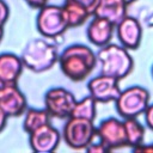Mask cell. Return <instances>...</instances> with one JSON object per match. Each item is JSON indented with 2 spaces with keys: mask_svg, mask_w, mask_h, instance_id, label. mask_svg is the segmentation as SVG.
<instances>
[{
  "mask_svg": "<svg viewBox=\"0 0 153 153\" xmlns=\"http://www.w3.org/2000/svg\"><path fill=\"white\" fill-rule=\"evenodd\" d=\"M57 62L61 72L67 79L79 82L88 78L94 71L97 56L90 47L75 43L66 47L59 54Z\"/></svg>",
  "mask_w": 153,
  "mask_h": 153,
  "instance_id": "1",
  "label": "cell"
},
{
  "mask_svg": "<svg viewBox=\"0 0 153 153\" xmlns=\"http://www.w3.org/2000/svg\"><path fill=\"white\" fill-rule=\"evenodd\" d=\"M24 68L33 73H43L54 67L59 59V49L54 39L37 37L30 39L19 55Z\"/></svg>",
  "mask_w": 153,
  "mask_h": 153,
  "instance_id": "2",
  "label": "cell"
},
{
  "mask_svg": "<svg viewBox=\"0 0 153 153\" xmlns=\"http://www.w3.org/2000/svg\"><path fill=\"white\" fill-rule=\"evenodd\" d=\"M96 56L100 74L116 78L117 80L128 76L134 68V60L129 54V50L121 44L110 42L100 47Z\"/></svg>",
  "mask_w": 153,
  "mask_h": 153,
  "instance_id": "3",
  "label": "cell"
},
{
  "mask_svg": "<svg viewBox=\"0 0 153 153\" xmlns=\"http://www.w3.org/2000/svg\"><path fill=\"white\" fill-rule=\"evenodd\" d=\"M149 91L143 86H129L121 90L118 97L116 98V111L122 118H137L140 115H143L149 104Z\"/></svg>",
  "mask_w": 153,
  "mask_h": 153,
  "instance_id": "4",
  "label": "cell"
},
{
  "mask_svg": "<svg viewBox=\"0 0 153 153\" xmlns=\"http://www.w3.org/2000/svg\"><path fill=\"white\" fill-rule=\"evenodd\" d=\"M36 29L41 36L55 39L63 35L69 27L62 5H45L38 10Z\"/></svg>",
  "mask_w": 153,
  "mask_h": 153,
  "instance_id": "5",
  "label": "cell"
},
{
  "mask_svg": "<svg viewBox=\"0 0 153 153\" xmlns=\"http://www.w3.org/2000/svg\"><path fill=\"white\" fill-rule=\"evenodd\" d=\"M96 136L93 121L79 117H68L62 128L61 139L73 149H85Z\"/></svg>",
  "mask_w": 153,
  "mask_h": 153,
  "instance_id": "6",
  "label": "cell"
},
{
  "mask_svg": "<svg viewBox=\"0 0 153 153\" xmlns=\"http://www.w3.org/2000/svg\"><path fill=\"white\" fill-rule=\"evenodd\" d=\"M96 135L99 137V142L108 151L128 147L126 127L123 120L116 117H108L103 120L96 127Z\"/></svg>",
  "mask_w": 153,
  "mask_h": 153,
  "instance_id": "7",
  "label": "cell"
},
{
  "mask_svg": "<svg viewBox=\"0 0 153 153\" xmlns=\"http://www.w3.org/2000/svg\"><path fill=\"white\" fill-rule=\"evenodd\" d=\"M75 102V96L65 87H51L44 94V109L50 117L59 120L71 116Z\"/></svg>",
  "mask_w": 153,
  "mask_h": 153,
  "instance_id": "8",
  "label": "cell"
},
{
  "mask_svg": "<svg viewBox=\"0 0 153 153\" xmlns=\"http://www.w3.org/2000/svg\"><path fill=\"white\" fill-rule=\"evenodd\" d=\"M87 90L90 96L97 103L115 102L121 92L120 80L109 75L99 74L88 80Z\"/></svg>",
  "mask_w": 153,
  "mask_h": 153,
  "instance_id": "9",
  "label": "cell"
},
{
  "mask_svg": "<svg viewBox=\"0 0 153 153\" xmlns=\"http://www.w3.org/2000/svg\"><path fill=\"white\" fill-rule=\"evenodd\" d=\"M61 142V133L49 122L29 134V145L37 153H48L57 149Z\"/></svg>",
  "mask_w": 153,
  "mask_h": 153,
  "instance_id": "10",
  "label": "cell"
},
{
  "mask_svg": "<svg viewBox=\"0 0 153 153\" xmlns=\"http://www.w3.org/2000/svg\"><path fill=\"white\" fill-rule=\"evenodd\" d=\"M0 108L7 117H19L27 109L25 94L18 84H8L0 87Z\"/></svg>",
  "mask_w": 153,
  "mask_h": 153,
  "instance_id": "11",
  "label": "cell"
},
{
  "mask_svg": "<svg viewBox=\"0 0 153 153\" xmlns=\"http://www.w3.org/2000/svg\"><path fill=\"white\" fill-rule=\"evenodd\" d=\"M117 39L122 47L128 50H135L141 44L142 26L135 17L126 16L115 25Z\"/></svg>",
  "mask_w": 153,
  "mask_h": 153,
  "instance_id": "12",
  "label": "cell"
},
{
  "mask_svg": "<svg viewBox=\"0 0 153 153\" xmlns=\"http://www.w3.org/2000/svg\"><path fill=\"white\" fill-rule=\"evenodd\" d=\"M114 31L115 24L109 19L99 16H92V19L86 29V36L91 44L100 48L111 42Z\"/></svg>",
  "mask_w": 153,
  "mask_h": 153,
  "instance_id": "13",
  "label": "cell"
},
{
  "mask_svg": "<svg viewBox=\"0 0 153 153\" xmlns=\"http://www.w3.org/2000/svg\"><path fill=\"white\" fill-rule=\"evenodd\" d=\"M24 66L20 57L13 53L0 54V87L8 84H17Z\"/></svg>",
  "mask_w": 153,
  "mask_h": 153,
  "instance_id": "14",
  "label": "cell"
},
{
  "mask_svg": "<svg viewBox=\"0 0 153 153\" xmlns=\"http://www.w3.org/2000/svg\"><path fill=\"white\" fill-rule=\"evenodd\" d=\"M128 4L124 0H99L93 16L109 19L115 25L127 16Z\"/></svg>",
  "mask_w": 153,
  "mask_h": 153,
  "instance_id": "15",
  "label": "cell"
},
{
  "mask_svg": "<svg viewBox=\"0 0 153 153\" xmlns=\"http://www.w3.org/2000/svg\"><path fill=\"white\" fill-rule=\"evenodd\" d=\"M62 7H63V11H65L69 29H74V27L81 26L84 23H86V20L88 18L92 17L90 14V12L85 7L78 5V4L73 2V1L65 0L63 4H62Z\"/></svg>",
  "mask_w": 153,
  "mask_h": 153,
  "instance_id": "16",
  "label": "cell"
},
{
  "mask_svg": "<svg viewBox=\"0 0 153 153\" xmlns=\"http://www.w3.org/2000/svg\"><path fill=\"white\" fill-rule=\"evenodd\" d=\"M24 120H23V129L30 134L35 129L39 128L41 126L50 122V115L47 112L45 109H35L29 108L24 111Z\"/></svg>",
  "mask_w": 153,
  "mask_h": 153,
  "instance_id": "17",
  "label": "cell"
},
{
  "mask_svg": "<svg viewBox=\"0 0 153 153\" xmlns=\"http://www.w3.org/2000/svg\"><path fill=\"white\" fill-rule=\"evenodd\" d=\"M126 127V135L128 147L133 148L143 142L145 139V127L136 118H123Z\"/></svg>",
  "mask_w": 153,
  "mask_h": 153,
  "instance_id": "18",
  "label": "cell"
},
{
  "mask_svg": "<svg viewBox=\"0 0 153 153\" xmlns=\"http://www.w3.org/2000/svg\"><path fill=\"white\" fill-rule=\"evenodd\" d=\"M96 105H97V102L91 96L84 97L80 100L75 102L71 116L72 117H79V118H86V120L94 121L96 112H97V106Z\"/></svg>",
  "mask_w": 153,
  "mask_h": 153,
  "instance_id": "19",
  "label": "cell"
},
{
  "mask_svg": "<svg viewBox=\"0 0 153 153\" xmlns=\"http://www.w3.org/2000/svg\"><path fill=\"white\" fill-rule=\"evenodd\" d=\"M67 1H73V2L78 4V5H80V6L85 7V8L90 12V14H91V16H93V14H94V11H96V7H97V5H98V1H99V0H67Z\"/></svg>",
  "mask_w": 153,
  "mask_h": 153,
  "instance_id": "20",
  "label": "cell"
},
{
  "mask_svg": "<svg viewBox=\"0 0 153 153\" xmlns=\"http://www.w3.org/2000/svg\"><path fill=\"white\" fill-rule=\"evenodd\" d=\"M10 17V7L5 0H0V27H4Z\"/></svg>",
  "mask_w": 153,
  "mask_h": 153,
  "instance_id": "21",
  "label": "cell"
},
{
  "mask_svg": "<svg viewBox=\"0 0 153 153\" xmlns=\"http://www.w3.org/2000/svg\"><path fill=\"white\" fill-rule=\"evenodd\" d=\"M143 115H145V122H146L147 127L151 130H153V103L148 104V106L146 108Z\"/></svg>",
  "mask_w": 153,
  "mask_h": 153,
  "instance_id": "22",
  "label": "cell"
},
{
  "mask_svg": "<svg viewBox=\"0 0 153 153\" xmlns=\"http://www.w3.org/2000/svg\"><path fill=\"white\" fill-rule=\"evenodd\" d=\"M29 7L32 10H39L49 4V0H24Z\"/></svg>",
  "mask_w": 153,
  "mask_h": 153,
  "instance_id": "23",
  "label": "cell"
},
{
  "mask_svg": "<svg viewBox=\"0 0 153 153\" xmlns=\"http://www.w3.org/2000/svg\"><path fill=\"white\" fill-rule=\"evenodd\" d=\"M131 151H134V152H145V153H153V143L146 145V143L142 142V143L133 147Z\"/></svg>",
  "mask_w": 153,
  "mask_h": 153,
  "instance_id": "24",
  "label": "cell"
},
{
  "mask_svg": "<svg viewBox=\"0 0 153 153\" xmlns=\"http://www.w3.org/2000/svg\"><path fill=\"white\" fill-rule=\"evenodd\" d=\"M87 152H97V153H102V152H106L105 147L99 142V143H93L91 142L86 148H85Z\"/></svg>",
  "mask_w": 153,
  "mask_h": 153,
  "instance_id": "25",
  "label": "cell"
},
{
  "mask_svg": "<svg viewBox=\"0 0 153 153\" xmlns=\"http://www.w3.org/2000/svg\"><path fill=\"white\" fill-rule=\"evenodd\" d=\"M7 115L1 110L0 108V133L6 128V123H7Z\"/></svg>",
  "mask_w": 153,
  "mask_h": 153,
  "instance_id": "26",
  "label": "cell"
},
{
  "mask_svg": "<svg viewBox=\"0 0 153 153\" xmlns=\"http://www.w3.org/2000/svg\"><path fill=\"white\" fill-rule=\"evenodd\" d=\"M4 35H5V30H4V27H0V42L2 41Z\"/></svg>",
  "mask_w": 153,
  "mask_h": 153,
  "instance_id": "27",
  "label": "cell"
},
{
  "mask_svg": "<svg viewBox=\"0 0 153 153\" xmlns=\"http://www.w3.org/2000/svg\"><path fill=\"white\" fill-rule=\"evenodd\" d=\"M124 1H126V2L128 4V6H129V5H131V4H134V2L136 1V0H124Z\"/></svg>",
  "mask_w": 153,
  "mask_h": 153,
  "instance_id": "28",
  "label": "cell"
},
{
  "mask_svg": "<svg viewBox=\"0 0 153 153\" xmlns=\"http://www.w3.org/2000/svg\"><path fill=\"white\" fill-rule=\"evenodd\" d=\"M151 74H152V78H153V65H152V67H151Z\"/></svg>",
  "mask_w": 153,
  "mask_h": 153,
  "instance_id": "29",
  "label": "cell"
}]
</instances>
